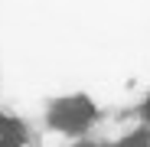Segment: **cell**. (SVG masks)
Segmentation results:
<instances>
[{
    "label": "cell",
    "mask_w": 150,
    "mask_h": 147,
    "mask_svg": "<svg viewBox=\"0 0 150 147\" xmlns=\"http://www.w3.org/2000/svg\"><path fill=\"white\" fill-rule=\"evenodd\" d=\"M49 118H52V124L62 128V131H82L95 118V108H91L88 98L75 95V98H65V102H56V108H52Z\"/></svg>",
    "instance_id": "6da1fadb"
},
{
    "label": "cell",
    "mask_w": 150,
    "mask_h": 147,
    "mask_svg": "<svg viewBox=\"0 0 150 147\" xmlns=\"http://www.w3.org/2000/svg\"><path fill=\"white\" fill-rule=\"evenodd\" d=\"M7 137H23L20 134V124L10 118H0V141H7Z\"/></svg>",
    "instance_id": "7a4b0ae2"
},
{
    "label": "cell",
    "mask_w": 150,
    "mask_h": 147,
    "mask_svg": "<svg viewBox=\"0 0 150 147\" xmlns=\"http://www.w3.org/2000/svg\"><path fill=\"white\" fill-rule=\"evenodd\" d=\"M147 111H150V102H147Z\"/></svg>",
    "instance_id": "3957f363"
}]
</instances>
